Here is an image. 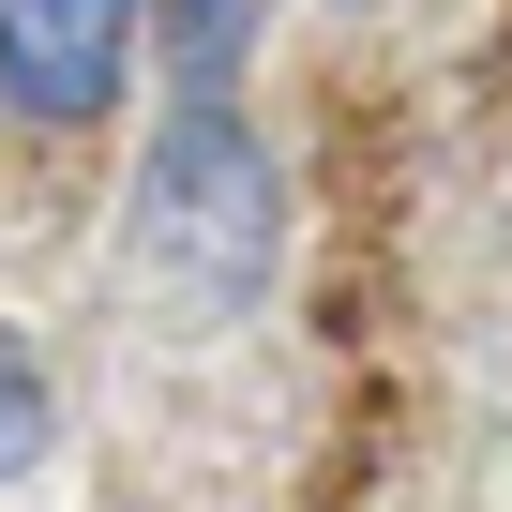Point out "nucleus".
Here are the masks:
<instances>
[{
  "label": "nucleus",
  "instance_id": "obj_1",
  "mask_svg": "<svg viewBox=\"0 0 512 512\" xmlns=\"http://www.w3.org/2000/svg\"><path fill=\"white\" fill-rule=\"evenodd\" d=\"M287 256V166L241 121V91H166L151 166H136V272L181 317H256Z\"/></svg>",
  "mask_w": 512,
  "mask_h": 512
},
{
  "label": "nucleus",
  "instance_id": "obj_2",
  "mask_svg": "<svg viewBox=\"0 0 512 512\" xmlns=\"http://www.w3.org/2000/svg\"><path fill=\"white\" fill-rule=\"evenodd\" d=\"M136 76V0H0V106L16 121H106Z\"/></svg>",
  "mask_w": 512,
  "mask_h": 512
},
{
  "label": "nucleus",
  "instance_id": "obj_3",
  "mask_svg": "<svg viewBox=\"0 0 512 512\" xmlns=\"http://www.w3.org/2000/svg\"><path fill=\"white\" fill-rule=\"evenodd\" d=\"M151 31H166V91H241L256 0H151Z\"/></svg>",
  "mask_w": 512,
  "mask_h": 512
},
{
  "label": "nucleus",
  "instance_id": "obj_4",
  "mask_svg": "<svg viewBox=\"0 0 512 512\" xmlns=\"http://www.w3.org/2000/svg\"><path fill=\"white\" fill-rule=\"evenodd\" d=\"M46 422H61V392H46V362L0 332V482H16L31 452H46Z\"/></svg>",
  "mask_w": 512,
  "mask_h": 512
}]
</instances>
